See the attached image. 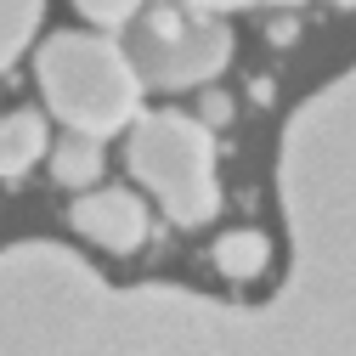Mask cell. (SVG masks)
<instances>
[{
	"label": "cell",
	"mask_w": 356,
	"mask_h": 356,
	"mask_svg": "<svg viewBox=\"0 0 356 356\" xmlns=\"http://www.w3.org/2000/svg\"><path fill=\"white\" fill-rule=\"evenodd\" d=\"M289 272L260 305L119 289L63 243L0 249V356H356V68L283 124Z\"/></svg>",
	"instance_id": "6da1fadb"
},
{
	"label": "cell",
	"mask_w": 356,
	"mask_h": 356,
	"mask_svg": "<svg viewBox=\"0 0 356 356\" xmlns=\"http://www.w3.org/2000/svg\"><path fill=\"white\" fill-rule=\"evenodd\" d=\"M34 74L46 91V108L79 136L102 142L142 119V79L130 68L124 46H113L102 34H79V29L51 34L34 51Z\"/></svg>",
	"instance_id": "7a4b0ae2"
},
{
	"label": "cell",
	"mask_w": 356,
	"mask_h": 356,
	"mask_svg": "<svg viewBox=\"0 0 356 356\" xmlns=\"http://www.w3.org/2000/svg\"><path fill=\"white\" fill-rule=\"evenodd\" d=\"M130 175L159 198V209L175 220V227H204V220L220 209V181H215V136L209 124L193 113H142L130 124L124 142Z\"/></svg>",
	"instance_id": "3957f363"
},
{
	"label": "cell",
	"mask_w": 356,
	"mask_h": 356,
	"mask_svg": "<svg viewBox=\"0 0 356 356\" xmlns=\"http://www.w3.org/2000/svg\"><path fill=\"white\" fill-rule=\"evenodd\" d=\"M124 57L153 91H193L232 63V29L187 6H153L130 23Z\"/></svg>",
	"instance_id": "277c9868"
},
{
	"label": "cell",
	"mask_w": 356,
	"mask_h": 356,
	"mask_svg": "<svg viewBox=\"0 0 356 356\" xmlns=\"http://www.w3.org/2000/svg\"><path fill=\"white\" fill-rule=\"evenodd\" d=\"M74 232L79 238H91L97 249L108 254H130V249H142L147 243V204L136 193H124V187H97V193H79L74 209Z\"/></svg>",
	"instance_id": "5b68a950"
},
{
	"label": "cell",
	"mask_w": 356,
	"mask_h": 356,
	"mask_svg": "<svg viewBox=\"0 0 356 356\" xmlns=\"http://www.w3.org/2000/svg\"><path fill=\"white\" fill-rule=\"evenodd\" d=\"M51 136H46V119L34 108H17L0 119V175H29L40 159H46Z\"/></svg>",
	"instance_id": "8992f818"
},
{
	"label": "cell",
	"mask_w": 356,
	"mask_h": 356,
	"mask_svg": "<svg viewBox=\"0 0 356 356\" xmlns=\"http://www.w3.org/2000/svg\"><path fill=\"white\" fill-rule=\"evenodd\" d=\"M51 175H57L63 187H97V175H102V142L68 130V136L51 147Z\"/></svg>",
	"instance_id": "52a82bcc"
},
{
	"label": "cell",
	"mask_w": 356,
	"mask_h": 356,
	"mask_svg": "<svg viewBox=\"0 0 356 356\" xmlns=\"http://www.w3.org/2000/svg\"><path fill=\"white\" fill-rule=\"evenodd\" d=\"M266 260H272V243H266V232H227L215 243V266H220V277H260L266 272Z\"/></svg>",
	"instance_id": "ba28073f"
},
{
	"label": "cell",
	"mask_w": 356,
	"mask_h": 356,
	"mask_svg": "<svg viewBox=\"0 0 356 356\" xmlns=\"http://www.w3.org/2000/svg\"><path fill=\"white\" fill-rule=\"evenodd\" d=\"M40 12H46V0H0V68H12L29 51Z\"/></svg>",
	"instance_id": "9c48e42d"
},
{
	"label": "cell",
	"mask_w": 356,
	"mask_h": 356,
	"mask_svg": "<svg viewBox=\"0 0 356 356\" xmlns=\"http://www.w3.org/2000/svg\"><path fill=\"white\" fill-rule=\"evenodd\" d=\"M74 6L91 23H102V29H124V23L142 17V0H74Z\"/></svg>",
	"instance_id": "30bf717a"
},
{
	"label": "cell",
	"mask_w": 356,
	"mask_h": 356,
	"mask_svg": "<svg viewBox=\"0 0 356 356\" xmlns=\"http://www.w3.org/2000/svg\"><path fill=\"white\" fill-rule=\"evenodd\" d=\"M187 12H204V17H220V12H243V6H294V0H181Z\"/></svg>",
	"instance_id": "8fae6325"
}]
</instances>
